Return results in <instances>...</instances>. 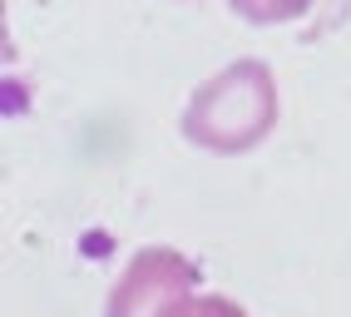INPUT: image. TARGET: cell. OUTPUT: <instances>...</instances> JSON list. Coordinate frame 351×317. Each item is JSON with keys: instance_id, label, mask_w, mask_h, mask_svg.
Masks as SVG:
<instances>
[{"instance_id": "cell-3", "label": "cell", "mask_w": 351, "mask_h": 317, "mask_svg": "<svg viewBox=\"0 0 351 317\" xmlns=\"http://www.w3.org/2000/svg\"><path fill=\"white\" fill-rule=\"evenodd\" d=\"M312 0H228L232 15H243L247 25H287V20L307 15Z\"/></svg>"}, {"instance_id": "cell-1", "label": "cell", "mask_w": 351, "mask_h": 317, "mask_svg": "<svg viewBox=\"0 0 351 317\" xmlns=\"http://www.w3.org/2000/svg\"><path fill=\"white\" fill-rule=\"evenodd\" d=\"M277 129V75L267 60L243 55L208 75L178 115V134L203 154L238 158Z\"/></svg>"}, {"instance_id": "cell-4", "label": "cell", "mask_w": 351, "mask_h": 317, "mask_svg": "<svg viewBox=\"0 0 351 317\" xmlns=\"http://www.w3.org/2000/svg\"><path fill=\"white\" fill-rule=\"evenodd\" d=\"M189 317H247V307H238L232 298H223V292H193Z\"/></svg>"}, {"instance_id": "cell-2", "label": "cell", "mask_w": 351, "mask_h": 317, "mask_svg": "<svg viewBox=\"0 0 351 317\" xmlns=\"http://www.w3.org/2000/svg\"><path fill=\"white\" fill-rule=\"evenodd\" d=\"M203 273L178 248H138L114 278L104 317H189Z\"/></svg>"}]
</instances>
